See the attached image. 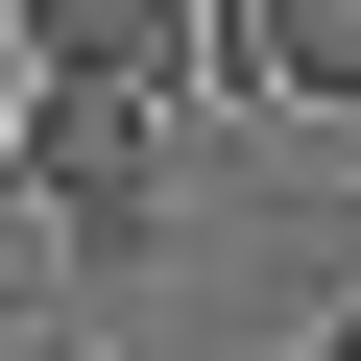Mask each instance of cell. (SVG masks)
<instances>
[{
  "instance_id": "obj_1",
  "label": "cell",
  "mask_w": 361,
  "mask_h": 361,
  "mask_svg": "<svg viewBox=\"0 0 361 361\" xmlns=\"http://www.w3.org/2000/svg\"><path fill=\"white\" fill-rule=\"evenodd\" d=\"M0 169L73 217V265H145V217H169V97H145V73H25Z\"/></svg>"
},
{
  "instance_id": "obj_2",
  "label": "cell",
  "mask_w": 361,
  "mask_h": 361,
  "mask_svg": "<svg viewBox=\"0 0 361 361\" xmlns=\"http://www.w3.org/2000/svg\"><path fill=\"white\" fill-rule=\"evenodd\" d=\"M0 49H25V73H145V97H193V49H217V0H25Z\"/></svg>"
},
{
  "instance_id": "obj_3",
  "label": "cell",
  "mask_w": 361,
  "mask_h": 361,
  "mask_svg": "<svg viewBox=\"0 0 361 361\" xmlns=\"http://www.w3.org/2000/svg\"><path fill=\"white\" fill-rule=\"evenodd\" d=\"M217 73L289 121H361V0H217Z\"/></svg>"
},
{
  "instance_id": "obj_4",
  "label": "cell",
  "mask_w": 361,
  "mask_h": 361,
  "mask_svg": "<svg viewBox=\"0 0 361 361\" xmlns=\"http://www.w3.org/2000/svg\"><path fill=\"white\" fill-rule=\"evenodd\" d=\"M25 289H73V217L25 193V169H0V313H25Z\"/></svg>"
},
{
  "instance_id": "obj_5",
  "label": "cell",
  "mask_w": 361,
  "mask_h": 361,
  "mask_svg": "<svg viewBox=\"0 0 361 361\" xmlns=\"http://www.w3.org/2000/svg\"><path fill=\"white\" fill-rule=\"evenodd\" d=\"M0 121H25V49H0Z\"/></svg>"
},
{
  "instance_id": "obj_6",
  "label": "cell",
  "mask_w": 361,
  "mask_h": 361,
  "mask_svg": "<svg viewBox=\"0 0 361 361\" xmlns=\"http://www.w3.org/2000/svg\"><path fill=\"white\" fill-rule=\"evenodd\" d=\"M337 145H361V121H337Z\"/></svg>"
}]
</instances>
